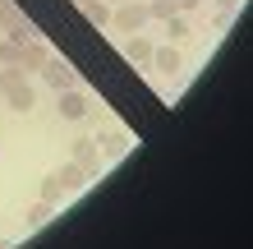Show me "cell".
Segmentation results:
<instances>
[{
	"mask_svg": "<svg viewBox=\"0 0 253 249\" xmlns=\"http://www.w3.org/2000/svg\"><path fill=\"white\" fill-rule=\"evenodd\" d=\"M125 55H129V65H152V42H147V37H138V33H129Z\"/></svg>",
	"mask_w": 253,
	"mask_h": 249,
	"instance_id": "obj_9",
	"label": "cell"
},
{
	"mask_svg": "<svg viewBox=\"0 0 253 249\" xmlns=\"http://www.w3.org/2000/svg\"><path fill=\"white\" fill-rule=\"evenodd\" d=\"M166 37H170V47H184L193 33H189V23L180 19V14H170V19H166Z\"/></svg>",
	"mask_w": 253,
	"mask_h": 249,
	"instance_id": "obj_13",
	"label": "cell"
},
{
	"mask_svg": "<svg viewBox=\"0 0 253 249\" xmlns=\"http://www.w3.org/2000/svg\"><path fill=\"white\" fill-rule=\"evenodd\" d=\"M111 23L120 28V33H143V28H147V5H143V0H129V5L111 9Z\"/></svg>",
	"mask_w": 253,
	"mask_h": 249,
	"instance_id": "obj_2",
	"label": "cell"
},
{
	"mask_svg": "<svg viewBox=\"0 0 253 249\" xmlns=\"http://www.w3.org/2000/svg\"><path fill=\"white\" fill-rule=\"evenodd\" d=\"M69 162H74V166H83L87 180H92V175H101V166H106V162H101L97 139H74V143H69Z\"/></svg>",
	"mask_w": 253,
	"mask_h": 249,
	"instance_id": "obj_1",
	"label": "cell"
},
{
	"mask_svg": "<svg viewBox=\"0 0 253 249\" xmlns=\"http://www.w3.org/2000/svg\"><path fill=\"white\" fill-rule=\"evenodd\" d=\"M42 79H46L55 93H65V88H79V74H74V65H69V60H60V55H51V60H46Z\"/></svg>",
	"mask_w": 253,
	"mask_h": 249,
	"instance_id": "obj_3",
	"label": "cell"
},
{
	"mask_svg": "<svg viewBox=\"0 0 253 249\" xmlns=\"http://www.w3.org/2000/svg\"><path fill=\"white\" fill-rule=\"evenodd\" d=\"M55 185H60L65 194H79V189L87 185V175H83V166H74V162H65L60 171H55Z\"/></svg>",
	"mask_w": 253,
	"mask_h": 249,
	"instance_id": "obj_8",
	"label": "cell"
},
{
	"mask_svg": "<svg viewBox=\"0 0 253 249\" xmlns=\"http://www.w3.org/2000/svg\"><path fill=\"white\" fill-rule=\"evenodd\" d=\"M203 0H180V14H189V9H198Z\"/></svg>",
	"mask_w": 253,
	"mask_h": 249,
	"instance_id": "obj_18",
	"label": "cell"
},
{
	"mask_svg": "<svg viewBox=\"0 0 253 249\" xmlns=\"http://www.w3.org/2000/svg\"><path fill=\"white\" fill-rule=\"evenodd\" d=\"M60 199H65V189L55 185V175H46V180H42V203H51V208H55Z\"/></svg>",
	"mask_w": 253,
	"mask_h": 249,
	"instance_id": "obj_17",
	"label": "cell"
},
{
	"mask_svg": "<svg viewBox=\"0 0 253 249\" xmlns=\"http://www.w3.org/2000/svg\"><path fill=\"white\" fill-rule=\"evenodd\" d=\"M46 60H51V51H46V42H42V37L23 42V55H19V69H23V74H42Z\"/></svg>",
	"mask_w": 253,
	"mask_h": 249,
	"instance_id": "obj_4",
	"label": "cell"
},
{
	"mask_svg": "<svg viewBox=\"0 0 253 249\" xmlns=\"http://www.w3.org/2000/svg\"><path fill=\"white\" fill-rule=\"evenodd\" d=\"M19 55H23V47L14 37H0V65H19Z\"/></svg>",
	"mask_w": 253,
	"mask_h": 249,
	"instance_id": "obj_15",
	"label": "cell"
},
{
	"mask_svg": "<svg viewBox=\"0 0 253 249\" xmlns=\"http://www.w3.org/2000/svg\"><path fill=\"white\" fill-rule=\"evenodd\" d=\"M5 9H9V0H0V14H5Z\"/></svg>",
	"mask_w": 253,
	"mask_h": 249,
	"instance_id": "obj_20",
	"label": "cell"
},
{
	"mask_svg": "<svg viewBox=\"0 0 253 249\" xmlns=\"http://www.w3.org/2000/svg\"><path fill=\"white\" fill-rule=\"evenodd\" d=\"M5 101H9L14 111H33V106H37V93H33V83L23 79V83H14L9 93H5Z\"/></svg>",
	"mask_w": 253,
	"mask_h": 249,
	"instance_id": "obj_10",
	"label": "cell"
},
{
	"mask_svg": "<svg viewBox=\"0 0 253 249\" xmlns=\"http://www.w3.org/2000/svg\"><path fill=\"white\" fill-rule=\"evenodd\" d=\"M51 212H55L51 203H42V199H37L33 208H28V222H33V226H46V222H51Z\"/></svg>",
	"mask_w": 253,
	"mask_h": 249,
	"instance_id": "obj_16",
	"label": "cell"
},
{
	"mask_svg": "<svg viewBox=\"0 0 253 249\" xmlns=\"http://www.w3.org/2000/svg\"><path fill=\"white\" fill-rule=\"evenodd\" d=\"M55 111H60V120H83L87 115V97L79 93V88H65L60 101H55Z\"/></svg>",
	"mask_w": 253,
	"mask_h": 249,
	"instance_id": "obj_7",
	"label": "cell"
},
{
	"mask_svg": "<svg viewBox=\"0 0 253 249\" xmlns=\"http://www.w3.org/2000/svg\"><path fill=\"white\" fill-rule=\"evenodd\" d=\"M79 9L87 14V23H92V28H106V23H111V9L101 5V0H92V5H79Z\"/></svg>",
	"mask_w": 253,
	"mask_h": 249,
	"instance_id": "obj_14",
	"label": "cell"
},
{
	"mask_svg": "<svg viewBox=\"0 0 253 249\" xmlns=\"http://www.w3.org/2000/svg\"><path fill=\"white\" fill-rule=\"evenodd\" d=\"M235 5H240V0H216V9H235Z\"/></svg>",
	"mask_w": 253,
	"mask_h": 249,
	"instance_id": "obj_19",
	"label": "cell"
},
{
	"mask_svg": "<svg viewBox=\"0 0 253 249\" xmlns=\"http://www.w3.org/2000/svg\"><path fill=\"white\" fill-rule=\"evenodd\" d=\"M97 148H101V162H115V157L129 152V134H125V129H101Z\"/></svg>",
	"mask_w": 253,
	"mask_h": 249,
	"instance_id": "obj_6",
	"label": "cell"
},
{
	"mask_svg": "<svg viewBox=\"0 0 253 249\" xmlns=\"http://www.w3.org/2000/svg\"><path fill=\"white\" fill-rule=\"evenodd\" d=\"M0 28H5V37H14V42H19V47H23V42H33V37H37V28L28 23L23 14L14 9V5H9L5 14H0Z\"/></svg>",
	"mask_w": 253,
	"mask_h": 249,
	"instance_id": "obj_5",
	"label": "cell"
},
{
	"mask_svg": "<svg viewBox=\"0 0 253 249\" xmlns=\"http://www.w3.org/2000/svg\"><path fill=\"white\" fill-rule=\"evenodd\" d=\"M147 5V19H157V23H166L170 14H180V0H143Z\"/></svg>",
	"mask_w": 253,
	"mask_h": 249,
	"instance_id": "obj_12",
	"label": "cell"
},
{
	"mask_svg": "<svg viewBox=\"0 0 253 249\" xmlns=\"http://www.w3.org/2000/svg\"><path fill=\"white\" fill-rule=\"evenodd\" d=\"M74 5H92V0H74Z\"/></svg>",
	"mask_w": 253,
	"mask_h": 249,
	"instance_id": "obj_21",
	"label": "cell"
},
{
	"mask_svg": "<svg viewBox=\"0 0 253 249\" xmlns=\"http://www.w3.org/2000/svg\"><path fill=\"white\" fill-rule=\"evenodd\" d=\"M152 65L161 69V74H180V47H161V51H152Z\"/></svg>",
	"mask_w": 253,
	"mask_h": 249,
	"instance_id": "obj_11",
	"label": "cell"
}]
</instances>
